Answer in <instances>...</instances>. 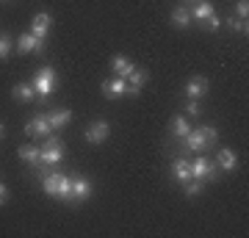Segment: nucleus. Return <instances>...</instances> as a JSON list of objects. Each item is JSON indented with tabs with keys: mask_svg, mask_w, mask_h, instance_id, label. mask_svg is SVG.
<instances>
[{
	"mask_svg": "<svg viewBox=\"0 0 249 238\" xmlns=\"http://www.w3.org/2000/svg\"><path fill=\"white\" fill-rule=\"evenodd\" d=\"M216 144V128H211V125H205V128H196V130H188L186 136V147L194 152H205L211 150Z\"/></svg>",
	"mask_w": 249,
	"mask_h": 238,
	"instance_id": "obj_1",
	"label": "nucleus"
},
{
	"mask_svg": "<svg viewBox=\"0 0 249 238\" xmlns=\"http://www.w3.org/2000/svg\"><path fill=\"white\" fill-rule=\"evenodd\" d=\"M64 158V144L58 136H45V147H42V161H45L47 166H55V164H61Z\"/></svg>",
	"mask_w": 249,
	"mask_h": 238,
	"instance_id": "obj_2",
	"label": "nucleus"
},
{
	"mask_svg": "<svg viewBox=\"0 0 249 238\" xmlns=\"http://www.w3.org/2000/svg\"><path fill=\"white\" fill-rule=\"evenodd\" d=\"M34 92L36 94H42V97H47L50 92L55 89V70L53 67H45V70H39L36 72V78H34Z\"/></svg>",
	"mask_w": 249,
	"mask_h": 238,
	"instance_id": "obj_3",
	"label": "nucleus"
},
{
	"mask_svg": "<svg viewBox=\"0 0 249 238\" xmlns=\"http://www.w3.org/2000/svg\"><path fill=\"white\" fill-rule=\"evenodd\" d=\"M19 158L25 161V164H31V166L36 169V172H45V161H42V150L39 147H34V144H25V147H19V152H17Z\"/></svg>",
	"mask_w": 249,
	"mask_h": 238,
	"instance_id": "obj_4",
	"label": "nucleus"
},
{
	"mask_svg": "<svg viewBox=\"0 0 249 238\" xmlns=\"http://www.w3.org/2000/svg\"><path fill=\"white\" fill-rule=\"evenodd\" d=\"M108 133H111V125H108L106 119H97V122H91L89 128H86V141H89V144H103V141L108 139Z\"/></svg>",
	"mask_w": 249,
	"mask_h": 238,
	"instance_id": "obj_5",
	"label": "nucleus"
},
{
	"mask_svg": "<svg viewBox=\"0 0 249 238\" xmlns=\"http://www.w3.org/2000/svg\"><path fill=\"white\" fill-rule=\"evenodd\" d=\"M17 50L19 53H45V39H39L34 34H22L17 39Z\"/></svg>",
	"mask_w": 249,
	"mask_h": 238,
	"instance_id": "obj_6",
	"label": "nucleus"
},
{
	"mask_svg": "<svg viewBox=\"0 0 249 238\" xmlns=\"http://www.w3.org/2000/svg\"><path fill=\"white\" fill-rule=\"evenodd\" d=\"M213 177H216V169L211 166V161L208 158L199 155V158L191 164V180H213Z\"/></svg>",
	"mask_w": 249,
	"mask_h": 238,
	"instance_id": "obj_7",
	"label": "nucleus"
},
{
	"mask_svg": "<svg viewBox=\"0 0 249 238\" xmlns=\"http://www.w3.org/2000/svg\"><path fill=\"white\" fill-rule=\"evenodd\" d=\"M25 130H28V136H34V139H45V136L53 133V128H50V122H47V116L42 114V116H34V119L25 125Z\"/></svg>",
	"mask_w": 249,
	"mask_h": 238,
	"instance_id": "obj_8",
	"label": "nucleus"
},
{
	"mask_svg": "<svg viewBox=\"0 0 249 238\" xmlns=\"http://www.w3.org/2000/svg\"><path fill=\"white\" fill-rule=\"evenodd\" d=\"M127 94V80L124 78H114V80H103V97L108 100H116Z\"/></svg>",
	"mask_w": 249,
	"mask_h": 238,
	"instance_id": "obj_9",
	"label": "nucleus"
},
{
	"mask_svg": "<svg viewBox=\"0 0 249 238\" xmlns=\"http://www.w3.org/2000/svg\"><path fill=\"white\" fill-rule=\"evenodd\" d=\"M147 78H150V75H147V70H142V67H133V72H130V75H127V94H139V92H142V86L144 83H147Z\"/></svg>",
	"mask_w": 249,
	"mask_h": 238,
	"instance_id": "obj_10",
	"label": "nucleus"
},
{
	"mask_svg": "<svg viewBox=\"0 0 249 238\" xmlns=\"http://www.w3.org/2000/svg\"><path fill=\"white\" fill-rule=\"evenodd\" d=\"M50 22H53V17H50V14H36V17L31 19V34L39 36V39H45L47 31H50Z\"/></svg>",
	"mask_w": 249,
	"mask_h": 238,
	"instance_id": "obj_11",
	"label": "nucleus"
},
{
	"mask_svg": "<svg viewBox=\"0 0 249 238\" xmlns=\"http://www.w3.org/2000/svg\"><path fill=\"white\" fill-rule=\"evenodd\" d=\"M91 194V183L86 180V177H72V200L78 202V200H86V197Z\"/></svg>",
	"mask_w": 249,
	"mask_h": 238,
	"instance_id": "obj_12",
	"label": "nucleus"
},
{
	"mask_svg": "<svg viewBox=\"0 0 249 238\" xmlns=\"http://www.w3.org/2000/svg\"><path fill=\"white\" fill-rule=\"evenodd\" d=\"M45 116H47V122H50L53 130H61L64 125L72 119V111L70 108H58V111H50V114H45Z\"/></svg>",
	"mask_w": 249,
	"mask_h": 238,
	"instance_id": "obj_13",
	"label": "nucleus"
},
{
	"mask_svg": "<svg viewBox=\"0 0 249 238\" xmlns=\"http://www.w3.org/2000/svg\"><path fill=\"white\" fill-rule=\"evenodd\" d=\"M205 92H208V80L205 78H191L186 83V94H188V100H199V97H205Z\"/></svg>",
	"mask_w": 249,
	"mask_h": 238,
	"instance_id": "obj_14",
	"label": "nucleus"
},
{
	"mask_svg": "<svg viewBox=\"0 0 249 238\" xmlns=\"http://www.w3.org/2000/svg\"><path fill=\"white\" fill-rule=\"evenodd\" d=\"M172 175H175L178 183H188V180H191V164L183 161V158H178L175 164H172Z\"/></svg>",
	"mask_w": 249,
	"mask_h": 238,
	"instance_id": "obj_15",
	"label": "nucleus"
},
{
	"mask_svg": "<svg viewBox=\"0 0 249 238\" xmlns=\"http://www.w3.org/2000/svg\"><path fill=\"white\" fill-rule=\"evenodd\" d=\"M111 67H114L116 78H127V75L133 72V61H127L124 55H114V58H111Z\"/></svg>",
	"mask_w": 249,
	"mask_h": 238,
	"instance_id": "obj_16",
	"label": "nucleus"
},
{
	"mask_svg": "<svg viewBox=\"0 0 249 238\" xmlns=\"http://www.w3.org/2000/svg\"><path fill=\"white\" fill-rule=\"evenodd\" d=\"M34 86H31V83H17V86L11 89V97L14 100H19V103H31V100H34Z\"/></svg>",
	"mask_w": 249,
	"mask_h": 238,
	"instance_id": "obj_17",
	"label": "nucleus"
},
{
	"mask_svg": "<svg viewBox=\"0 0 249 238\" xmlns=\"http://www.w3.org/2000/svg\"><path fill=\"white\" fill-rule=\"evenodd\" d=\"M219 164H222V169H227V172H232V169L238 166V158H235V152L227 150V147H222L219 150Z\"/></svg>",
	"mask_w": 249,
	"mask_h": 238,
	"instance_id": "obj_18",
	"label": "nucleus"
},
{
	"mask_svg": "<svg viewBox=\"0 0 249 238\" xmlns=\"http://www.w3.org/2000/svg\"><path fill=\"white\" fill-rule=\"evenodd\" d=\"M58 180H61V172L45 175V180H42V188H45V194H50V197H55V194H58Z\"/></svg>",
	"mask_w": 249,
	"mask_h": 238,
	"instance_id": "obj_19",
	"label": "nucleus"
},
{
	"mask_svg": "<svg viewBox=\"0 0 249 238\" xmlns=\"http://www.w3.org/2000/svg\"><path fill=\"white\" fill-rule=\"evenodd\" d=\"M172 22H175L178 28H188L191 25V11L183 9V6H178V9L172 11Z\"/></svg>",
	"mask_w": 249,
	"mask_h": 238,
	"instance_id": "obj_20",
	"label": "nucleus"
},
{
	"mask_svg": "<svg viewBox=\"0 0 249 238\" xmlns=\"http://www.w3.org/2000/svg\"><path fill=\"white\" fill-rule=\"evenodd\" d=\"M188 130H191V125H188L186 116H175V119H172V133H175L178 139H186Z\"/></svg>",
	"mask_w": 249,
	"mask_h": 238,
	"instance_id": "obj_21",
	"label": "nucleus"
},
{
	"mask_svg": "<svg viewBox=\"0 0 249 238\" xmlns=\"http://www.w3.org/2000/svg\"><path fill=\"white\" fill-rule=\"evenodd\" d=\"M211 14H213V6H211V3H196L194 11H191V19H199V22H205Z\"/></svg>",
	"mask_w": 249,
	"mask_h": 238,
	"instance_id": "obj_22",
	"label": "nucleus"
},
{
	"mask_svg": "<svg viewBox=\"0 0 249 238\" xmlns=\"http://www.w3.org/2000/svg\"><path fill=\"white\" fill-rule=\"evenodd\" d=\"M55 197H61V200H72V177L61 175V180H58V194Z\"/></svg>",
	"mask_w": 249,
	"mask_h": 238,
	"instance_id": "obj_23",
	"label": "nucleus"
},
{
	"mask_svg": "<svg viewBox=\"0 0 249 238\" xmlns=\"http://www.w3.org/2000/svg\"><path fill=\"white\" fill-rule=\"evenodd\" d=\"M202 188H205L202 180H188V183H186V194L188 197H196V194H202Z\"/></svg>",
	"mask_w": 249,
	"mask_h": 238,
	"instance_id": "obj_24",
	"label": "nucleus"
},
{
	"mask_svg": "<svg viewBox=\"0 0 249 238\" xmlns=\"http://www.w3.org/2000/svg\"><path fill=\"white\" fill-rule=\"evenodd\" d=\"M227 25L232 28V31H238V34H247V19H238V17H230L227 19Z\"/></svg>",
	"mask_w": 249,
	"mask_h": 238,
	"instance_id": "obj_25",
	"label": "nucleus"
},
{
	"mask_svg": "<svg viewBox=\"0 0 249 238\" xmlns=\"http://www.w3.org/2000/svg\"><path fill=\"white\" fill-rule=\"evenodd\" d=\"M11 53V39L6 34H0V58H6Z\"/></svg>",
	"mask_w": 249,
	"mask_h": 238,
	"instance_id": "obj_26",
	"label": "nucleus"
},
{
	"mask_svg": "<svg viewBox=\"0 0 249 238\" xmlns=\"http://www.w3.org/2000/svg\"><path fill=\"white\" fill-rule=\"evenodd\" d=\"M247 14H249V3H247V0H238V3H235V17L247 19Z\"/></svg>",
	"mask_w": 249,
	"mask_h": 238,
	"instance_id": "obj_27",
	"label": "nucleus"
},
{
	"mask_svg": "<svg viewBox=\"0 0 249 238\" xmlns=\"http://www.w3.org/2000/svg\"><path fill=\"white\" fill-rule=\"evenodd\" d=\"M205 25H208V28H211V31H216V28H219V25H222V19H219V17H216V14H211V17H208V19H205Z\"/></svg>",
	"mask_w": 249,
	"mask_h": 238,
	"instance_id": "obj_28",
	"label": "nucleus"
},
{
	"mask_svg": "<svg viewBox=\"0 0 249 238\" xmlns=\"http://www.w3.org/2000/svg\"><path fill=\"white\" fill-rule=\"evenodd\" d=\"M186 111H188V114H191V116H196V114H199V103H196V100H188Z\"/></svg>",
	"mask_w": 249,
	"mask_h": 238,
	"instance_id": "obj_29",
	"label": "nucleus"
},
{
	"mask_svg": "<svg viewBox=\"0 0 249 238\" xmlns=\"http://www.w3.org/2000/svg\"><path fill=\"white\" fill-rule=\"evenodd\" d=\"M6 202H9V188L0 183V205H6Z\"/></svg>",
	"mask_w": 249,
	"mask_h": 238,
	"instance_id": "obj_30",
	"label": "nucleus"
},
{
	"mask_svg": "<svg viewBox=\"0 0 249 238\" xmlns=\"http://www.w3.org/2000/svg\"><path fill=\"white\" fill-rule=\"evenodd\" d=\"M3 136H6V128H3V125H0V139H3Z\"/></svg>",
	"mask_w": 249,
	"mask_h": 238,
	"instance_id": "obj_31",
	"label": "nucleus"
}]
</instances>
